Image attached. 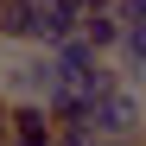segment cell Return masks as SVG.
Here are the masks:
<instances>
[{
    "mask_svg": "<svg viewBox=\"0 0 146 146\" xmlns=\"http://www.w3.org/2000/svg\"><path fill=\"white\" fill-rule=\"evenodd\" d=\"M7 146H51L44 102H7Z\"/></svg>",
    "mask_w": 146,
    "mask_h": 146,
    "instance_id": "obj_2",
    "label": "cell"
},
{
    "mask_svg": "<svg viewBox=\"0 0 146 146\" xmlns=\"http://www.w3.org/2000/svg\"><path fill=\"white\" fill-rule=\"evenodd\" d=\"M89 133L102 146H146V89L121 83L114 95H102L89 108Z\"/></svg>",
    "mask_w": 146,
    "mask_h": 146,
    "instance_id": "obj_1",
    "label": "cell"
},
{
    "mask_svg": "<svg viewBox=\"0 0 146 146\" xmlns=\"http://www.w3.org/2000/svg\"><path fill=\"white\" fill-rule=\"evenodd\" d=\"M0 146H7V102H0Z\"/></svg>",
    "mask_w": 146,
    "mask_h": 146,
    "instance_id": "obj_6",
    "label": "cell"
},
{
    "mask_svg": "<svg viewBox=\"0 0 146 146\" xmlns=\"http://www.w3.org/2000/svg\"><path fill=\"white\" fill-rule=\"evenodd\" d=\"M51 146H102L89 127H51Z\"/></svg>",
    "mask_w": 146,
    "mask_h": 146,
    "instance_id": "obj_5",
    "label": "cell"
},
{
    "mask_svg": "<svg viewBox=\"0 0 146 146\" xmlns=\"http://www.w3.org/2000/svg\"><path fill=\"white\" fill-rule=\"evenodd\" d=\"M140 89H146V76H140Z\"/></svg>",
    "mask_w": 146,
    "mask_h": 146,
    "instance_id": "obj_7",
    "label": "cell"
},
{
    "mask_svg": "<svg viewBox=\"0 0 146 146\" xmlns=\"http://www.w3.org/2000/svg\"><path fill=\"white\" fill-rule=\"evenodd\" d=\"M114 26H146V0H108Z\"/></svg>",
    "mask_w": 146,
    "mask_h": 146,
    "instance_id": "obj_4",
    "label": "cell"
},
{
    "mask_svg": "<svg viewBox=\"0 0 146 146\" xmlns=\"http://www.w3.org/2000/svg\"><path fill=\"white\" fill-rule=\"evenodd\" d=\"M76 38L89 44L95 57H108V51H114V38H121V26H114V13H108V7H89V13L76 19Z\"/></svg>",
    "mask_w": 146,
    "mask_h": 146,
    "instance_id": "obj_3",
    "label": "cell"
}]
</instances>
